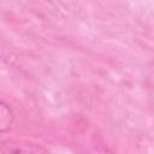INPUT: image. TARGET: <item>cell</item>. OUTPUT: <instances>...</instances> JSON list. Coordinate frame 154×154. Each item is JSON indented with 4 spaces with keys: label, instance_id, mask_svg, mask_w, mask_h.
<instances>
[{
    "label": "cell",
    "instance_id": "cell-2",
    "mask_svg": "<svg viewBox=\"0 0 154 154\" xmlns=\"http://www.w3.org/2000/svg\"><path fill=\"white\" fill-rule=\"evenodd\" d=\"M14 123V112L11 106L0 100V132L8 131Z\"/></svg>",
    "mask_w": 154,
    "mask_h": 154
},
{
    "label": "cell",
    "instance_id": "cell-1",
    "mask_svg": "<svg viewBox=\"0 0 154 154\" xmlns=\"http://www.w3.org/2000/svg\"><path fill=\"white\" fill-rule=\"evenodd\" d=\"M46 148L38 144H20V143H1L0 153H45Z\"/></svg>",
    "mask_w": 154,
    "mask_h": 154
}]
</instances>
